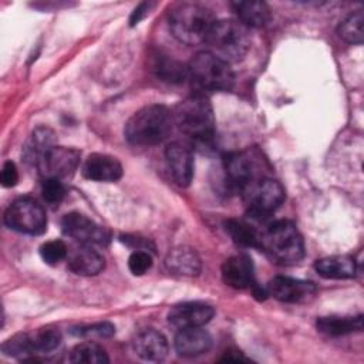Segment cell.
Segmentation results:
<instances>
[{
  "label": "cell",
  "instance_id": "obj_1",
  "mask_svg": "<svg viewBox=\"0 0 364 364\" xmlns=\"http://www.w3.org/2000/svg\"><path fill=\"white\" fill-rule=\"evenodd\" d=\"M173 125L172 111L165 105L151 104L131 115L125 124L124 134L132 145L151 146L166 139Z\"/></svg>",
  "mask_w": 364,
  "mask_h": 364
},
{
  "label": "cell",
  "instance_id": "obj_2",
  "mask_svg": "<svg viewBox=\"0 0 364 364\" xmlns=\"http://www.w3.org/2000/svg\"><path fill=\"white\" fill-rule=\"evenodd\" d=\"M259 247L280 264H294L304 257V242L290 220L269 223L260 233Z\"/></svg>",
  "mask_w": 364,
  "mask_h": 364
},
{
  "label": "cell",
  "instance_id": "obj_3",
  "mask_svg": "<svg viewBox=\"0 0 364 364\" xmlns=\"http://www.w3.org/2000/svg\"><path fill=\"white\" fill-rule=\"evenodd\" d=\"M175 125L196 141H208L215 131V115L209 98L202 92H193L179 101L172 111Z\"/></svg>",
  "mask_w": 364,
  "mask_h": 364
},
{
  "label": "cell",
  "instance_id": "obj_4",
  "mask_svg": "<svg viewBox=\"0 0 364 364\" xmlns=\"http://www.w3.org/2000/svg\"><path fill=\"white\" fill-rule=\"evenodd\" d=\"M169 28L181 43L195 46L205 43L213 23L209 9L198 3H179L169 11Z\"/></svg>",
  "mask_w": 364,
  "mask_h": 364
},
{
  "label": "cell",
  "instance_id": "obj_5",
  "mask_svg": "<svg viewBox=\"0 0 364 364\" xmlns=\"http://www.w3.org/2000/svg\"><path fill=\"white\" fill-rule=\"evenodd\" d=\"M208 51L229 63L240 61L250 48L249 28L237 20H218L206 40Z\"/></svg>",
  "mask_w": 364,
  "mask_h": 364
},
{
  "label": "cell",
  "instance_id": "obj_6",
  "mask_svg": "<svg viewBox=\"0 0 364 364\" xmlns=\"http://www.w3.org/2000/svg\"><path fill=\"white\" fill-rule=\"evenodd\" d=\"M226 179L230 185L243 191L246 186L269 178L270 165L266 156L257 148H247L239 152L229 154L223 164Z\"/></svg>",
  "mask_w": 364,
  "mask_h": 364
},
{
  "label": "cell",
  "instance_id": "obj_7",
  "mask_svg": "<svg viewBox=\"0 0 364 364\" xmlns=\"http://www.w3.org/2000/svg\"><path fill=\"white\" fill-rule=\"evenodd\" d=\"M188 75L205 91H229L235 81L230 65L208 50L195 54L188 65Z\"/></svg>",
  "mask_w": 364,
  "mask_h": 364
},
{
  "label": "cell",
  "instance_id": "obj_8",
  "mask_svg": "<svg viewBox=\"0 0 364 364\" xmlns=\"http://www.w3.org/2000/svg\"><path fill=\"white\" fill-rule=\"evenodd\" d=\"M240 192L247 206V215L255 220L267 219L284 200L283 186L270 176L246 186Z\"/></svg>",
  "mask_w": 364,
  "mask_h": 364
},
{
  "label": "cell",
  "instance_id": "obj_9",
  "mask_svg": "<svg viewBox=\"0 0 364 364\" xmlns=\"http://www.w3.org/2000/svg\"><path fill=\"white\" fill-rule=\"evenodd\" d=\"M4 223L20 233L40 235L47 228L44 208L33 198L16 199L4 213Z\"/></svg>",
  "mask_w": 364,
  "mask_h": 364
},
{
  "label": "cell",
  "instance_id": "obj_10",
  "mask_svg": "<svg viewBox=\"0 0 364 364\" xmlns=\"http://www.w3.org/2000/svg\"><path fill=\"white\" fill-rule=\"evenodd\" d=\"M81 154L75 148L54 145L37 162L43 179H64L71 176L80 165Z\"/></svg>",
  "mask_w": 364,
  "mask_h": 364
},
{
  "label": "cell",
  "instance_id": "obj_11",
  "mask_svg": "<svg viewBox=\"0 0 364 364\" xmlns=\"http://www.w3.org/2000/svg\"><path fill=\"white\" fill-rule=\"evenodd\" d=\"M61 228L67 236L87 246H91V245L104 246L109 242V237H111L108 229H105L104 226H100L98 223H95L94 220H91L90 218L78 212L67 213L61 220Z\"/></svg>",
  "mask_w": 364,
  "mask_h": 364
},
{
  "label": "cell",
  "instance_id": "obj_12",
  "mask_svg": "<svg viewBox=\"0 0 364 364\" xmlns=\"http://www.w3.org/2000/svg\"><path fill=\"white\" fill-rule=\"evenodd\" d=\"M316 286L311 282L276 276L267 284V291L274 299L284 303H304L316 294Z\"/></svg>",
  "mask_w": 364,
  "mask_h": 364
},
{
  "label": "cell",
  "instance_id": "obj_13",
  "mask_svg": "<svg viewBox=\"0 0 364 364\" xmlns=\"http://www.w3.org/2000/svg\"><path fill=\"white\" fill-rule=\"evenodd\" d=\"M215 309L200 301H186L176 304L168 313V321L182 330L192 327H202L212 320Z\"/></svg>",
  "mask_w": 364,
  "mask_h": 364
},
{
  "label": "cell",
  "instance_id": "obj_14",
  "mask_svg": "<svg viewBox=\"0 0 364 364\" xmlns=\"http://www.w3.org/2000/svg\"><path fill=\"white\" fill-rule=\"evenodd\" d=\"M165 158L173 181L179 186H188L193 178V154L182 142H171L165 149Z\"/></svg>",
  "mask_w": 364,
  "mask_h": 364
},
{
  "label": "cell",
  "instance_id": "obj_15",
  "mask_svg": "<svg viewBox=\"0 0 364 364\" xmlns=\"http://www.w3.org/2000/svg\"><path fill=\"white\" fill-rule=\"evenodd\" d=\"M222 279L233 289H247L255 286V267L247 255H235L222 264Z\"/></svg>",
  "mask_w": 364,
  "mask_h": 364
},
{
  "label": "cell",
  "instance_id": "obj_16",
  "mask_svg": "<svg viewBox=\"0 0 364 364\" xmlns=\"http://www.w3.org/2000/svg\"><path fill=\"white\" fill-rule=\"evenodd\" d=\"M82 175L90 181L114 182L122 176V165L111 155L91 154L84 161Z\"/></svg>",
  "mask_w": 364,
  "mask_h": 364
},
{
  "label": "cell",
  "instance_id": "obj_17",
  "mask_svg": "<svg viewBox=\"0 0 364 364\" xmlns=\"http://www.w3.org/2000/svg\"><path fill=\"white\" fill-rule=\"evenodd\" d=\"M132 348L138 357L146 361H161L168 355L169 351L165 336L154 328L139 331L132 340Z\"/></svg>",
  "mask_w": 364,
  "mask_h": 364
},
{
  "label": "cell",
  "instance_id": "obj_18",
  "mask_svg": "<svg viewBox=\"0 0 364 364\" xmlns=\"http://www.w3.org/2000/svg\"><path fill=\"white\" fill-rule=\"evenodd\" d=\"M165 266L169 272L179 276H198L202 270V262L195 249L188 246H178L169 250L165 257Z\"/></svg>",
  "mask_w": 364,
  "mask_h": 364
},
{
  "label": "cell",
  "instance_id": "obj_19",
  "mask_svg": "<svg viewBox=\"0 0 364 364\" xmlns=\"http://www.w3.org/2000/svg\"><path fill=\"white\" fill-rule=\"evenodd\" d=\"M210 344L212 338L202 327L182 328L175 337V350L183 357L200 355L210 348Z\"/></svg>",
  "mask_w": 364,
  "mask_h": 364
},
{
  "label": "cell",
  "instance_id": "obj_20",
  "mask_svg": "<svg viewBox=\"0 0 364 364\" xmlns=\"http://www.w3.org/2000/svg\"><path fill=\"white\" fill-rule=\"evenodd\" d=\"M68 266L75 274L95 276L105 267V260L101 253L94 250L91 246L84 245L71 253Z\"/></svg>",
  "mask_w": 364,
  "mask_h": 364
},
{
  "label": "cell",
  "instance_id": "obj_21",
  "mask_svg": "<svg viewBox=\"0 0 364 364\" xmlns=\"http://www.w3.org/2000/svg\"><path fill=\"white\" fill-rule=\"evenodd\" d=\"M314 269L321 277L326 279H351L355 274L357 266L351 256L337 255L317 260Z\"/></svg>",
  "mask_w": 364,
  "mask_h": 364
},
{
  "label": "cell",
  "instance_id": "obj_22",
  "mask_svg": "<svg viewBox=\"0 0 364 364\" xmlns=\"http://www.w3.org/2000/svg\"><path fill=\"white\" fill-rule=\"evenodd\" d=\"M232 9L237 16V21L247 28L263 27L270 20V9L264 1H233Z\"/></svg>",
  "mask_w": 364,
  "mask_h": 364
},
{
  "label": "cell",
  "instance_id": "obj_23",
  "mask_svg": "<svg viewBox=\"0 0 364 364\" xmlns=\"http://www.w3.org/2000/svg\"><path fill=\"white\" fill-rule=\"evenodd\" d=\"M54 145H55L54 131L47 127H38L28 136L23 148V158L26 162L37 165L40 158Z\"/></svg>",
  "mask_w": 364,
  "mask_h": 364
},
{
  "label": "cell",
  "instance_id": "obj_24",
  "mask_svg": "<svg viewBox=\"0 0 364 364\" xmlns=\"http://www.w3.org/2000/svg\"><path fill=\"white\" fill-rule=\"evenodd\" d=\"M317 330L327 336H344L354 331L363 330V316L357 317H340V316H327L317 318Z\"/></svg>",
  "mask_w": 364,
  "mask_h": 364
},
{
  "label": "cell",
  "instance_id": "obj_25",
  "mask_svg": "<svg viewBox=\"0 0 364 364\" xmlns=\"http://www.w3.org/2000/svg\"><path fill=\"white\" fill-rule=\"evenodd\" d=\"M152 71L166 82H181L188 77V67L162 53H156L152 57Z\"/></svg>",
  "mask_w": 364,
  "mask_h": 364
},
{
  "label": "cell",
  "instance_id": "obj_26",
  "mask_svg": "<svg viewBox=\"0 0 364 364\" xmlns=\"http://www.w3.org/2000/svg\"><path fill=\"white\" fill-rule=\"evenodd\" d=\"M225 229L236 245L246 247H259L260 230H257L252 223L243 219H228L225 222Z\"/></svg>",
  "mask_w": 364,
  "mask_h": 364
},
{
  "label": "cell",
  "instance_id": "obj_27",
  "mask_svg": "<svg viewBox=\"0 0 364 364\" xmlns=\"http://www.w3.org/2000/svg\"><path fill=\"white\" fill-rule=\"evenodd\" d=\"M30 346L33 354L48 353L57 348L61 343V333L54 327H43L33 333H28Z\"/></svg>",
  "mask_w": 364,
  "mask_h": 364
},
{
  "label": "cell",
  "instance_id": "obj_28",
  "mask_svg": "<svg viewBox=\"0 0 364 364\" xmlns=\"http://www.w3.org/2000/svg\"><path fill=\"white\" fill-rule=\"evenodd\" d=\"M71 363H84V364H104L108 363V355L105 350L97 343H81L77 344L70 354Z\"/></svg>",
  "mask_w": 364,
  "mask_h": 364
},
{
  "label": "cell",
  "instance_id": "obj_29",
  "mask_svg": "<svg viewBox=\"0 0 364 364\" xmlns=\"http://www.w3.org/2000/svg\"><path fill=\"white\" fill-rule=\"evenodd\" d=\"M363 11H355L347 16L337 27L338 37L348 44H361L363 43Z\"/></svg>",
  "mask_w": 364,
  "mask_h": 364
},
{
  "label": "cell",
  "instance_id": "obj_30",
  "mask_svg": "<svg viewBox=\"0 0 364 364\" xmlns=\"http://www.w3.org/2000/svg\"><path fill=\"white\" fill-rule=\"evenodd\" d=\"M1 351L3 354L10 357H23V360H26L28 355H33L28 333L16 334L4 341L1 346Z\"/></svg>",
  "mask_w": 364,
  "mask_h": 364
},
{
  "label": "cell",
  "instance_id": "obj_31",
  "mask_svg": "<svg viewBox=\"0 0 364 364\" xmlns=\"http://www.w3.org/2000/svg\"><path fill=\"white\" fill-rule=\"evenodd\" d=\"M40 256L47 264H57L67 256V246L63 240H48L41 245Z\"/></svg>",
  "mask_w": 364,
  "mask_h": 364
},
{
  "label": "cell",
  "instance_id": "obj_32",
  "mask_svg": "<svg viewBox=\"0 0 364 364\" xmlns=\"http://www.w3.org/2000/svg\"><path fill=\"white\" fill-rule=\"evenodd\" d=\"M152 266V256L148 250H135L128 259V269L135 276H142Z\"/></svg>",
  "mask_w": 364,
  "mask_h": 364
},
{
  "label": "cell",
  "instance_id": "obj_33",
  "mask_svg": "<svg viewBox=\"0 0 364 364\" xmlns=\"http://www.w3.org/2000/svg\"><path fill=\"white\" fill-rule=\"evenodd\" d=\"M41 193L47 203L57 205L63 200L65 195V188L60 179H43Z\"/></svg>",
  "mask_w": 364,
  "mask_h": 364
},
{
  "label": "cell",
  "instance_id": "obj_34",
  "mask_svg": "<svg viewBox=\"0 0 364 364\" xmlns=\"http://www.w3.org/2000/svg\"><path fill=\"white\" fill-rule=\"evenodd\" d=\"M114 333H115V327L108 321L87 326L80 328L78 331V334L81 336H98V337H111Z\"/></svg>",
  "mask_w": 364,
  "mask_h": 364
},
{
  "label": "cell",
  "instance_id": "obj_35",
  "mask_svg": "<svg viewBox=\"0 0 364 364\" xmlns=\"http://www.w3.org/2000/svg\"><path fill=\"white\" fill-rule=\"evenodd\" d=\"M18 181V171L14 162L6 161L1 168V185L4 188H11Z\"/></svg>",
  "mask_w": 364,
  "mask_h": 364
},
{
  "label": "cell",
  "instance_id": "obj_36",
  "mask_svg": "<svg viewBox=\"0 0 364 364\" xmlns=\"http://www.w3.org/2000/svg\"><path fill=\"white\" fill-rule=\"evenodd\" d=\"M151 6H152L151 3H141V4L132 11L131 18H129V24H131V26L138 24V23L146 16V13L149 11V7H151Z\"/></svg>",
  "mask_w": 364,
  "mask_h": 364
}]
</instances>
